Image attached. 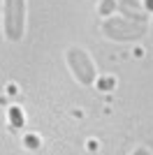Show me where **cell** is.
Instances as JSON below:
<instances>
[{
  "label": "cell",
  "mask_w": 153,
  "mask_h": 155,
  "mask_svg": "<svg viewBox=\"0 0 153 155\" xmlns=\"http://www.w3.org/2000/svg\"><path fill=\"white\" fill-rule=\"evenodd\" d=\"M144 32H146L144 21L121 19V16H109L102 21V35L114 42H132V39H139Z\"/></svg>",
  "instance_id": "obj_1"
},
{
  "label": "cell",
  "mask_w": 153,
  "mask_h": 155,
  "mask_svg": "<svg viewBox=\"0 0 153 155\" xmlns=\"http://www.w3.org/2000/svg\"><path fill=\"white\" fill-rule=\"evenodd\" d=\"M2 28L7 39L19 42L25 30V0H2Z\"/></svg>",
  "instance_id": "obj_2"
},
{
  "label": "cell",
  "mask_w": 153,
  "mask_h": 155,
  "mask_svg": "<svg viewBox=\"0 0 153 155\" xmlns=\"http://www.w3.org/2000/svg\"><path fill=\"white\" fill-rule=\"evenodd\" d=\"M67 65H70L72 74H74V79L79 84L90 86L95 81V65H93L90 56L83 51V49H79V46L67 49Z\"/></svg>",
  "instance_id": "obj_3"
},
{
  "label": "cell",
  "mask_w": 153,
  "mask_h": 155,
  "mask_svg": "<svg viewBox=\"0 0 153 155\" xmlns=\"http://www.w3.org/2000/svg\"><path fill=\"white\" fill-rule=\"evenodd\" d=\"M118 9L125 19H132V21H144L146 23V12H144V7L139 2H134V0H118Z\"/></svg>",
  "instance_id": "obj_4"
},
{
  "label": "cell",
  "mask_w": 153,
  "mask_h": 155,
  "mask_svg": "<svg viewBox=\"0 0 153 155\" xmlns=\"http://www.w3.org/2000/svg\"><path fill=\"white\" fill-rule=\"evenodd\" d=\"M9 123H12L14 127H21V125H23V114H21L19 107H12V109H9Z\"/></svg>",
  "instance_id": "obj_5"
},
{
  "label": "cell",
  "mask_w": 153,
  "mask_h": 155,
  "mask_svg": "<svg viewBox=\"0 0 153 155\" xmlns=\"http://www.w3.org/2000/svg\"><path fill=\"white\" fill-rule=\"evenodd\" d=\"M114 7H116V2H114V0H102V5H100V14L109 16V14L114 12Z\"/></svg>",
  "instance_id": "obj_6"
},
{
  "label": "cell",
  "mask_w": 153,
  "mask_h": 155,
  "mask_svg": "<svg viewBox=\"0 0 153 155\" xmlns=\"http://www.w3.org/2000/svg\"><path fill=\"white\" fill-rule=\"evenodd\" d=\"M97 86H100V91H109V88H114V86H116V81L111 77H104V79H100V84H97Z\"/></svg>",
  "instance_id": "obj_7"
},
{
  "label": "cell",
  "mask_w": 153,
  "mask_h": 155,
  "mask_svg": "<svg viewBox=\"0 0 153 155\" xmlns=\"http://www.w3.org/2000/svg\"><path fill=\"white\" fill-rule=\"evenodd\" d=\"M25 146H28V148L30 150H35V148H39V139L35 134H28L25 137Z\"/></svg>",
  "instance_id": "obj_8"
},
{
  "label": "cell",
  "mask_w": 153,
  "mask_h": 155,
  "mask_svg": "<svg viewBox=\"0 0 153 155\" xmlns=\"http://www.w3.org/2000/svg\"><path fill=\"white\" fill-rule=\"evenodd\" d=\"M88 150H97V141H88Z\"/></svg>",
  "instance_id": "obj_9"
},
{
  "label": "cell",
  "mask_w": 153,
  "mask_h": 155,
  "mask_svg": "<svg viewBox=\"0 0 153 155\" xmlns=\"http://www.w3.org/2000/svg\"><path fill=\"white\" fill-rule=\"evenodd\" d=\"M146 9H151V12H153V0H146Z\"/></svg>",
  "instance_id": "obj_10"
}]
</instances>
